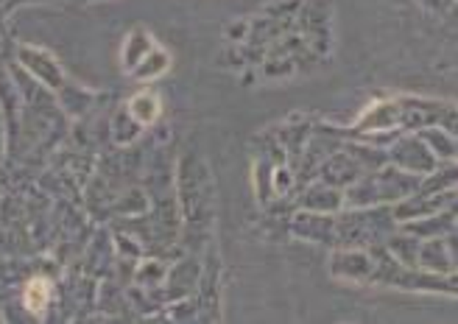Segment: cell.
Listing matches in <instances>:
<instances>
[{
  "mask_svg": "<svg viewBox=\"0 0 458 324\" xmlns=\"http://www.w3.org/2000/svg\"><path fill=\"white\" fill-rule=\"evenodd\" d=\"M45 302H48V283H45V280H34V283L28 286V293H26V305H28L31 310H42Z\"/></svg>",
  "mask_w": 458,
  "mask_h": 324,
  "instance_id": "cell-1",
  "label": "cell"
}]
</instances>
